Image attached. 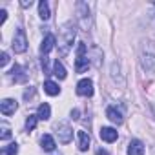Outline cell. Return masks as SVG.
<instances>
[{"label":"cell","mask_w":155,"mask_h":155,"mask_svg":"<svg viewBox=\"0 0 155 155\" xmlns=\"http://www.w3.org/2000/svg\"><path fill=\"white\" fill-rule=\"evenodd\" d=\"M77 37V28L73 22H66L60 29V37H58V53L60 57H66L73 46V40Z\"/></svg>","instance_id":"cell-1"},{"label":"cell","mask_w":155,"mask_h":155,"mask_svg":"<svg viewBox=\"0 0 155 155\" xmlns=\"http://www.w3.org/2000/svg\"><path fill=\"white\" fill-rule=\"evenodd\" d=\"M140 66L144 71L155 75V44L151 40H146L140 48Z\"/></svg>","instance_id":"cell-2"},{"label":"cell","mask_w":155,"mask_h":155,"mask_svg":"<svg viewBox=\"0 0 155 155\" xmlns=\"http://www.w3.org/2000/svg\"><path fill=\"white\" fill-rule=\"evenodd\" d=\"M90 68V57H88V48L84 42H79L77 46V58H75V71L84 73Z\"/></svg>","instance_id":"cell-3"},{"label":"cell","mask_w":155,"mask_h":155,"mask_svg":"<svg viewBox=\"0 0 155 155\" xmlns=\"http://www.w3.org/2000/svg\"><path fill=\"white\" fill-rule=\"evenodd\" d=\"M11 48H13L15 53H24V51L28 49V37H26V31H24L22 28H18V29L15 31Z\"/></svg>","instance_id":"cell-4"},{"label":"cell","mask_w":155,"mask_h":155,"mask_svg":"<svg viewBox=\"0 0 155 155\" xmlns=\"http://www.w3.org/2000/svg\"><path fill=\"white\" fill-rule=\"evenodd\" d=\"M55 131H57L58 140H60L62 144H69V142H71V139H73V128H71L68 122H58V124L55 126Z\"/></svg>","instance_id":"cell-5"},{"label":"cell","mask_w":155,"mask_h":155,"mask_svg":"<svg viewBox=\"0 0 155 155\" xmlns=\"http://www.w3.org/2000/svg\"><path fill=\"white\" fill-rule=\"evenodd\" d=\"M77 93L81 97H91L93 95V82L90 79H82L77 84Z\"/></svg>","instance_id":"cell-6"},{"label":"cell","mask_w":155,"mask_h":155,"mask_svg":"<svg viewBox=\"0 0 155 155\" xmlns=\"http://www.w3.org/2000/svg\"><path fill=\"white\" fill-rule=\"evenodd\" d=\"M17 108H18V104H17L15 99H4L0 102V111H2V115H6V117L13 115L17 111Z\"/></svg>","instance_id":"cell-7"},{"label":"cell","mask_w":155,"mask_h":155,"mask_svg":"<svg viewBox=\"0 0 155 155\" xmlns=\"http://www.w3.org/2000/svg\"><path fill=\"white\" fill-rule=\"evenodd\" d=\"M55 44H57V38H55V35H51V33H48L46 37H44V40H42V44H40V55L42 57H46L53 48H55Z\"/></svg>","instance_id":"cell-8"},{"label":"cell","mask_w":155,"mask_h":155,"mask_svg":"<svg viewBox=\"0 0 155 155\" xmlns=\"http://www.w3.org/2000/svg\"><path fill=\"white\" fill-rule=\"evenodd\" d=\"M99 135H101V139H102L104 142H115L117 137H119L117 130H115V128H110V126H102L101 131H99Z\"/></svg>","instance_id":"cell-9"},{"label":"cell","mask_w":155,"mask_h":155,"mask_svg":"<svg viewBox=\"0 0 155 155\" xmlns=\"http://www.w3.org/2000/svg\"><path fill=\"white\" fill-rule=\"evenodd\" d=\"M77 11H79V18H81V26L88 28V20H90V9L86 2H79L77 4Z\"/></svg>","instance_id":"cell-10"},{"label":"cell","mask_w":155,"mask_h":155,"mask_svg":"<svg viewBox=\"0 0 155 155\" xmlns=\"http://www.w3.org/2000/svg\"><path fill=\"white\" fill-rule=\"evenodd\" d=\"M106 117H108L113 124H122V120H124L122 111H120V110H117L115 106H108V110H106Z\"/></svg>","instance_id":"cell-11"},{"label":"cell","mask_w":155,"mask_h":155,"mask_svg":"<svg viewBox=\"0 0 155 155\" xmlns=\"http://www.w3.org/2000/svg\"><path fill=\"white\" fill-rule=\"evenodd\" d=\"M77 137H79V150L81 151H88L90 150V142H91L90 133L84 131V130H79L77 131Z\"/></svg>","instance_id":"cell-12"},{"label":"cell","mask_w":155,"mask_h":155,"mask_svg":"<svg viewBox=\"0 0 155 155\" xmlns=\"http://www.w3.org/2000/svg\"><path fill=\"white\" fill-rule=\"evenodd\" d=\"M128 155H144V144L139 139L130 140V144H128Z\"/></svg>","instance_id":"cell-13"},{"label":"cell","mask_w":155,"mask_h":155,"mask_svg":"<svg viewBox=\"0 0 155 155\" xmlns=\"http://www.w3.org/2000/svg\"><path fill=\"white\" fill-rule=\"evenodd\" d=\"M11 77L15 79V82H26L28 81V71L24 68H20V66H15L11 69Z\"/></svg>","instance_id":"cell-14"},{"label":"cell","mask_w":155,"mask_h":155,"mask_svg":"<svg viewBox=\"0 0 155 155\" xmlns=\"http://www.w3.org/2000/svg\"><path fill=\"white\" fill-rule=\"evenodd\" d=\"M37 117H38L40 120H49V117H51V108H49L48 102H42V104L38 106V110H37Z\"/></svg>","instance_id":"cell-15"},{"label":"cell","mask_w":155,"mask_h":155,"mask_svg":"<svg viewBox=\"0 0 155 155\" xmlns=\"http://www.w3.org/2000/svg\"><path fill=\"white\" fill-rule=\"evenodd\" d=\"M40 144H42V150L44 151H53L55 150V139L49 135V133H46V135H42V139H40Z\"/></svg>","instance_id":"cell-16"},{"label":"cell","mask_w":155,"mask_h":155,"mask_svg":"<svg viewBox=\"0 0 155 155\" xmlns=\"http://www.w3.org/2000/svg\"><path fill=\"white\" fill-rule=\"evenodd\" d=\"M53 75L57 77L58 81H64L66 77H68V73H66V68H64V64H62V62L55 60V64H53Z\"/></svg>","instance_id":"cell-17"},{"label":"cell","mask_w":155,"mask_h":155,"mask_svg":"<svg viewBox=\"0 0 155 155\" xmlns=\"http://www.w3.org/2000/svg\"><path fill=\"white\" fill-rule=\"evenodd\" d=\"M38 17L42 20H48L51 17V11H49V4L46 2V0H40L38 2Z\"/></svg>","instance_id":"cell-18"},{"label":"cell","mask_w":155,"mask_h":155,"mask_svg":"<svg viewBox=\"0 0 155 155\" xmlns=\"http://www.w3.org/2000/svg\"><path fill=\"white\" fill-rule=\"evenodd\" d=\"M44 91H46L48 95L55 97V95H58V93H60V88H58V84H57V82H53V81H46V82H44Z\"/></svg>","instance_id":"cell-19"},{"label":"cell","mask_w":155,"mask_h":155,"mask_svg":"<svg viewBox=\"0 0 155 155\" xmlns=\"http://www.w3.org/2000/svg\"><path fill=\"white\" fill-rule=\"evenodd\" d=\"M0 131H2V133H0V139H2V140H9V139H11V130H9V126H8V122H2V124H0Z\"/></svg>","instance_id":"cell-20"},{"label":"cell","mask_w":155,"mask_h":155,"mask_svg":"<svg viewBox=\"0 0 155 155\" xmlns=\"http://www.w3.org/2000/svg\"><path fill=\"white\" fill-rule=\"evenodd\" d=\"M37 122H38V117H37V115H29V117L26 119V130H28V131H33L35 126H37Z\"/></svg>","instance_id":"cell-21"},{"label":"cell","mask_w":155,"mask_h":155,"mask_svg":"<svg viewBox=\"0 0 155 155\" xmlns=\"http://www.w3.org/2000/svg\"><path fill=\"white\" fill-rule=\"evenodd\" d=\"M18 153V144L17 142H11L9 146H6L2 150V155H17Z\"/></svg>","instance_id":"cell-22"},{"label":"cell","mask_w":155,"mask_h":155,"mask_svg":"<svg viewBox=\"0 0 155 155\" xmlns=\"http://www.w3.org/2000/svg\"><path fill=\"white\" fill-rule=\"evenodd\" d=\"M99 53H101V49L95 46V48H93V66H95V68L101 66V57H99Z\"/></svg>","instance_id":"cell-23"},{"label":"cell","mask_w":155,"mask_h":155,"mask_svg":"<svg viewBox=\"0 0 155 155\" xmlns=\"http://www.w3.org/2000/svg\"><path fill=\"white\" fill-rule=\"evenodd\" d=\"M8 62H9V55H8V51H4L2 53V68L8 66Z\"/></svg>","instance_id":"cell-24"},{"label":"cell","mask_w":155,"mask_h":155,"mask_svg":"<svg viewBox=\"0 0 155 155\" xmlns=\"http://www.w3.org/2000/svg\"><path fill=\"white\" fill-rule=\"evenodd\" d=\"M6 18H8V11H6V9H2V11H0V24H4V22H6Z\"/></svg>","instance_id":"cell-25"},{"label":"cell","mask_w":155,"mask_h":155,"mask_svg":"<svg viewBox=\"0 0 155 155\" xmlns=\"http://www.w3.org/2000/svg\"><path fill=\"white\" fill-rule=\"evenodd\" d=\"M79 115H81V111L77 110V108H75V110H71V119H73V120H77V119H79Z\"/></svg>","instance_id":"cell-26"},{"label":"cell","mask_w":155,"mask_h":155,"mask_svg":"<svg viewBox=\"0 0 155 155\" xmlns=\"http://www.w3.org/2000/svg\"><path fill=\"white\" fill-rule=\"evenodd\" d=\"M33 95H35V90H28V91H26V93H24V99H26V101H28V99H31V97H33Z\"/></svg>","instance_id":"cell-27"},{"label":"cell","mask_w":155,"mask_h":155,"mask_svg":"<svg viewBox=\"0 0 155 155\" xmlns=\"http://www.w3.org/2000/svg\"><path fill=\"white\" fill-rule=\"evenodd\" d=\"M31 4H33L31 0H22V2H20V6H22V8H31Z\"/></svg>","instance_id":"cell-28"},{"label":"cell","mask_w":155,"mask_h":155,"mask_svg":"<svg viewBox=\"0 0 155 155\" xmlns=\"http://www.w3.org/2000/svg\"><path fill=\"white\" fill-rule=\"evenodd\" d=\"M97 155H110V153H108L106 150H102V148H99V150H97Z\"/></svg>","instance_id":"cell-29"}]
</instances>
